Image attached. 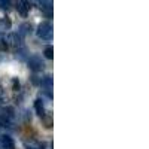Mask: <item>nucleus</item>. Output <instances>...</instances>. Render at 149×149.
<instances>
[{
    "label": "nucleus",
    "instance_id": "nucleus-4",
    "mask_svg": "<svg viewBox=\"0 0 149 149\" xmlns=\"http://www.w3.org/2000/svg\"><path fill=\"white\" fill-rule=\"evenodd\" d=\"M0 145H2V148L5 149H14V140H12V137H9V136H2L0 137Z\"/></svg>",
    "mask_w": 149,
    "mask_h": 149
},
{
    "label": "nucleus",
    "instance_id": "nucleus-7",
    "mask_svg": "<svg viewBox=\"0 0 149 149\" xmlns=\"http://www.w3.org/2000/svg\"><path fill=\"white\" fill-rule=\"evenodd\" d=\"M10 26H12V24H10V21L8 18H2V19H0V34L6 33L10 29Z\"/></svg>",
    "mask_w": 149,
    "mask_h": 149
},
{
    "label": "nucleus",
    "instance_id": "nucleus-11",
    "mask_svg": "<svg viewBox=\"0 0 149 149\" xmlns=\"http://www.w3.org/2000/svg\"><path fill=\"white\" fill-rule=\"evenodd\" d=\"M0 124L3 127H10V119L8 116H0Z\"/></svg>",
    "mask_w": 149,
    "mask_h": 149
},
{
    "label": "nucleus",
    "instance_id": "nucleus-13",
    "mask_svg": "<svg viewBox=\"0 0 149 149\" xmlns=\"http://www.w3.org/2000/svg\"><path fill=\"white\" fill-rule=\"evenodd\" d=\"M14 90H15V91L19 90V82H18L17 79H14Z\"/></svg>",
    "mask_w": 149,
    "mask_h": 149
},
{
    "label": "nucleus",
    "instance_id": "nucleus-12",
    "mask_svg": "<svg viewBox=\"0 0 149 149\" xmlns=\"http://www.w3.org/2000/svg\"><path fill=\"white\" fill-rule=\"evenodd\" d=\"M10 6V0H0V8L2 9H9Z\"/></svg>",
    "mask_w": 149,
    "mask_h": 149
},
{
    "label": "nucleus",
    "instance_id": "nucleus-9",
    "mask_svg": "<svg viewBox=\"0 0 149 149\" xmlns=\"http://www.w3.org/2000/svg\"><path fill=\"white\" fill-rule=\"evenodd\" d=\"M45 57L48 60H52L54 58V48L52 46H46L45 48Z\"/></svg>",
    "mask_w": 149,
    "mask_h": 149
},
{
    "label": "nucleus",
    "instance_id": "nucleus-10",
    "mask_svg": "<svg viewBox=\"0 0 149 149\" xmlns=\"http://www.w3.org/2000/svg\"><path fill=\"white\" fill-rule=\"evenodd\" d=\"M42 85L46 86V90H49V88H51V85H52V78L51 76H45L42 79Z\"/></svg>",
    "mask_w": 149,
    "mask_h": 149
},
{
    "label": "nucleus",
    "instance_id": "nucleus-6",
    "mask_svg": "<svg viewBox=\"0 0 149 149\" xmlns=\"http://www.w3.org/2000/svg\"><path fill=\"white\" fill-rule=\"evenodd\" d=\"M34 109H36V113L39 116H43L45 115V107H43V103L40 98H37V100L34 102Z\"/></svg>",
    "mask_w": 149,
    "mask_h": 149
},
{
    "label": "nucleus",
    "instance_id": "nucleus-14",
    "mask_svg": "<svg viewBox=\"0 0 149 149\" xmlns=\"http://www.w3.org/2000/svg\"><path fill=\"white\" fill-rule=\"evenodd\" d=\"M29 149H43V148H29Z\"/></svg>",
    "mask_w": 149,
    "mask_h": 149
},
{
    "label": "nucleus",
    "instance_id": "nucleus-3",
    "mask_svg": "<svg viewBox=\"0 0 149 149\" xmlns=\"http://www.w3.org/2000/svg\"><path fill=\"white\" fill-rule=\"evenodd\" d=\"M6 42H8V45L17 48V46H21L22 39H21V36H19L18 33H9V34L6 36Z\"/></svg>",
    "mask_w": 149,
    "mask_h": 149
},
{
    "label": "nucleus",
    "instance_id": "nucleus-1",
    "mask_svg": "<svg viewBox=\"0 0 149 149\" xmlns=\"http://www.w3.org/2000/svg\"><path fill=\"white\" fill-rule=\"evenodd\" d=\"M37 36L43 40H51L52 39V26L49 22H42L37 27Z\"/></svg>",
    "mask_w": 149,
    "mask_h": 149
},
{
    "label": "nucleus",
    "instance_id": "nucleus-8",
    "mask_svg": "<svg viewBox=\"0 0 149 149\" xmlns=\"http://www.w3.org/2000/svg\"><path fill=\"white\" fill-rule=\"evenodd\" d=\"M29 33H31V26H30V24H22V26L19 27L18 34H19V36H26V34H29Z\"/></svg>",
    "mask_w": 149,
    "mask_h": 149
},
{
    "label": "nucleus",
    "instance_id": "nucleus-5",
    "mask_svg": "<svg viewBox=\"0 0 149 149\" xmlns=\"http://www.w3.org/2000/svg\"><path fill=\"white\" fill-rule=\"evenodd\" d=\"M29 2L27 0H18V6H17V9H18V12L22 15V17H26L27 15V12H29Z\"/></svg>",
    "mask_w": 149,
    "mask_h": 149
},
{
    "label": "nucleus",
    "instance_id": "nucleus-2",
    "mask_svg": "<svg viewBox=\"0 0 149 149\" xmlns=\"http://www.w3.org/2000/svg\"><path fill=\"white\" fill-rule=\"evenodd\" d=\"M29 67H30L33 72H40V70H43L45 64H43V61H42L40 57L34 55V57H31V58L29 60Z\"/></svg>",
    "mask_w": 149,
    "mask_h": 149
},
{
    "label": "nucleus",
    "instance_id": "nucleus-15",
    "mask_svg": "<svg viewBox=\"0 0 149 149\" xmlns=\"http://www.w3.org/2000/svg\"><path fill=\"white\" fill-rule=\"evenodd\" d=\"M37 2H40V0H37Z\"/></svg>",
    "mask_w": 149,
    "mask_h": 149
}]
</instances>
